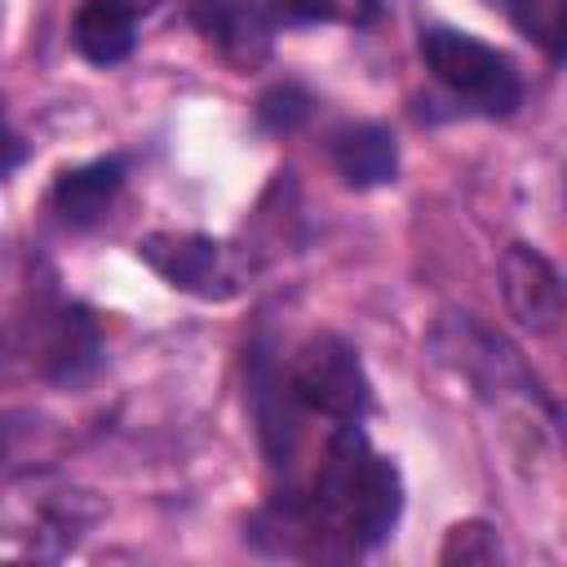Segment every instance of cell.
I'll use <instances>...</instances> for the list:
<instances>
[{
    "mask_svg": "<svg viewBox=\"0 0 567 567\" xmlns=\"http://www.w3.org/2000/svg\"><path fill=\"white\" fill-rule=\"evenodd\" d=\"M306 509L323 540H346V549H368L385 540L403 514L399 465L377 456L359 434V425H337L319 461V478Z\"/></svg>",
    "mask_w": 567,
    "mask_h": 567,
    "instance_id": "cell-1",
    "label": "cell"
},
{
    "mask_svg": "<svg viewBox=\"0 0 567 567\" xmlns=\"http://www.w3.org/2000/svg\"><path fill=\"white\" fill-rule=\"evenodd\" d=\"M102 505L93 492L58 478V474H18L0 487V532L13 540H27L40 554H62L71 549L93 523Z\"/></svg>",
    "mask_w": 567,
    "mask_h": 567,
    "instance_id": "cell-2",
    "label": "cell"
},
{
    "mask_svg": "<svg viewBox=\"0 0 567 567\" xmlns=\"http://www.w3.org/2000/svg\"><path fill=\"white\" fill-rule=\"evenodd\" d=\"M284 385L297 408L319 412L337 425H359L372 412V381L359 350L337 332H315L288 359Z\"/></svg>",
    "mask_w": 567,
    "mask_h": 567,
    "instance_id": "cell-3",
    "label": "cell"
},
{
    "mask_svg": "<svg viewBox=\"0 0 567 567\" xmlns=\"http://www.w3.org/2000/svg\"><path fill=\"white\" fill-rule=\"evenodd\" d=\"M421 58L443 89H452L461 102H470L483 115H509L523 102V80L514 62L470 31L456 27L421 31Z\"/></svg>",
    "mask_w": 567,
    "mask_h": 567,
    "instance_id": "cell-4",
    "label": "cell"
},
{
    "mask_svg": "<svg viewBox=\"0 0 567 567\" xmlns=\"http://www.w3.org/2000/svg\"><path fill=\"white\" fill-rule=\"evenodd\" d=\"M430 346H434L439 363H447L456 377H465L483 394H505V390L536 394L540 390L536 377L523 368L518 350L505 346L496 332H487L474 315H443Z\"/></svg>",
    "mask_w": 567,
    "mask_h": 567,
    "instance_id": "cell-5",
    "label": "cell"
},
{
    "mask_svg": "<svg viewBox=\"0 0 567 567\" xmlns=\"http://www.w3.org/2000/svg\"><path fill=\"white\" fill-rule=\"evenodd\" d=\"M137 257L173 288L204 297V301H226L239 292V270L230 261V248L213 235L195 230H155L137 239Z\"/></svg>",
    "mask_w": 567,
    "mask_h": 567,
    "instance_id": "cell-6",
    "label": "cell"
},
{
    "mask_svg": "<svg viewBox=\"0 0 567 567\" xmlns=\"http://www.w3.org/2000/svg\"><path fill=\"white\" fill-rule=\"evenodd\" d=\"M190 22L199 35L235 66V71H257L275 53V22L261 4L252 0H186Z\"/></svg>",
    "mask_w": 567,
    "mask_h": 567,
    "instance_id": "cell-7",
    "label": "cell"
},
{
    "mask_svg": "<svg viewBox=\"0 0 567 567\" xmlns=\"http://www.w3.org/2000/svg\"><path fill=\"white\" fill-rule=\"evenodd\" d=\"M501 292L509 315L527 328L549 337L563 323V279L549 257H540L527 244H509L501 257Z\"/></svg>",
    "mask_w": 567,
    "mask_h": 567,
    "instance_id": "cell-8",
    "label": "cell"
},
{
    "mask_svg": "<svg viewBox=\"0 0 567 567\" xmlns=\"http://www.w3.org/2000/svg\"><path fill=\"white\" fill-rule=\"evenodd\" d=\"M248 408L257 416L261 430V447L270 456V465H288L292 443H297V425H292V394L279 377V363L270 354V346H252L248 350Z\"/></svg>",
    "mask_w": 567,
    "mask_h": 567,
    "instance_id": "cell-9",
    "label": "cell"
},
{
    "mask_svg": "<svg viewBox=\"0 0 567 567\" xmlns=\"http://www.w3.org/2000/svg\"><path fill=\"white\" fill-rule=\"evenodd\" d=\"M332 164L346 186H385L399 173V142L385 124H350L332 137Z\"/></svg>",
    "mask_w": 567,
    "mask_h": 567,
    "instance_id": "cell-10",
    "label": "cell"
},
{
    "mask_svg": "<svg viewBox=\"0 0 567 567\" xmlns=\"http://www.w3.org/2000/svg\"><path fill=\"white\" fill-rule=\"evenodd\" d=\"M120 186H124V159L102 155V159H89L80 168H66L53 182V208L62 213V221L89 226L106 213V204L120 195Z\"/></svg>",
    "mask_w": 567,
    "mask_h": 567,
    "instance_id": "cell-11",
    "label": "cell"
},
{
    "mask_svg": "<svg viewBox=\"0 0 567 567\" xmlns=\"http://www.w3.org/2000/svg\"><path fill=\"white\" fill-rule=\"evenodd\" d=\"M71 40L80 49L84 62L93 66H115L133 53L137 44V18L128 9H120L115 0H84L75 9V22H71Z\"/></svg>",
    "mask_w": 567,
    "mask_h": 567,
    "instance_id": "cell-12",
    "label": "cell"
},
{
    "mask_svg": "<svg viewBox=\"0 0 567 567\" xmlns=\"http://www.w3.org/2000/svg\"><path fill=\"white\" fill-rule=\"evenodd\" d=\"M97 354H102V337H97V323L89 310L80 306H66L53 315L49 323V337H44V377L53 381H80L97 368Z\"/></svg>",
    "mask_w": 567,
    "mask_h": 567,
    "instance_id": "cell-13",
    "label": "cell"
},
{
    "mask_svg": "<svg viewBox=\"0 0 567 567\" xmlns=\"http://www.w3.org/2000/svg\"><path fill=\"white\" fill-rule=\"evenodd\" d=\"M505 9V18L536 44H545L549 58H563L567 40V0H492Z\"/></svg>",
    "mask_w": 567,
    "mask_h": 567,
    "instance_id": "cell-14",
    "label": "cell"
},
{
    "mask_svg": "<svg viewBox=\"0 0 567 567\" xmlns=\"http://www.w3.org/2000/svg\"><path fill=\"white\" fill-rule=\"evenodd\" d=\"M270 18L284 22H350L368 27L377 18V0H261Z\"/></svg>",
    "mask_w": 567,
    "mask_h": 567,
    "instance_id": "cell-15",
    "label": "cell"
},
{
    "mask_svg": "<svg viewBox=\"0 0 567 567\" xmlns=\"http://www.w3.org/2000/svg\"><path fill=\"white\" fill-rule=\"evenodd\" d=\"M439 563L443 567H487V563H501V540L487 523L470 518V523H456L439 549Z\"/></svg>",
    "mask_w": 567,
    "mask_h": 567,
    "instance_id": "cell-16",
    "label": "cell"
},
{
    "mask_svg": "<svg viewBox=\"0 0 567 567\" xmlns=\"http://www.w3.org/2000/svg\"><path fill=\"white\" fill-rule=\"evenodd\" d=\"M310 93L306 89H297V84H275L270 93H261V102H257V115H261V124L266 128H275V133H292V128H301L306 120H310Z\"/></svg>",
    "mask_w": 567,
    "mask_h": 567,
    "instance_id": "cell-17",
    "label": "cell"
},
{
    "mask_svg": "<svg viewBox=\"0 0 567 567\" xmlns=\"http://www.w3.org/2000/svg\"><path fill=\"white\" fill-rule=\"evenodd\" d=\"M22 159H27V146H22V137L9 128V120H4V111H0V177H9Z\"/></svg>",
    "mask_w": 567,
    "mask_h": 567,
    "instance_id": "cell-18",
    "label": "cell"
},
{
    "mask_svg": "<svg viewBox=\"0 0 567 567\" xmlns=\"http://www.w3.org/2000/svg\"><path fill=\"white\" fill-rule=\"evenodd\" d=\"M115 4H120V9H128L133 18H146V13H155L164 0H115Z\"/></svg>",
    "mask_w": 567,
    "mask_h": 567,
    "instance_id": "cell-19",
    "label": "cell"
}]
</instances>
